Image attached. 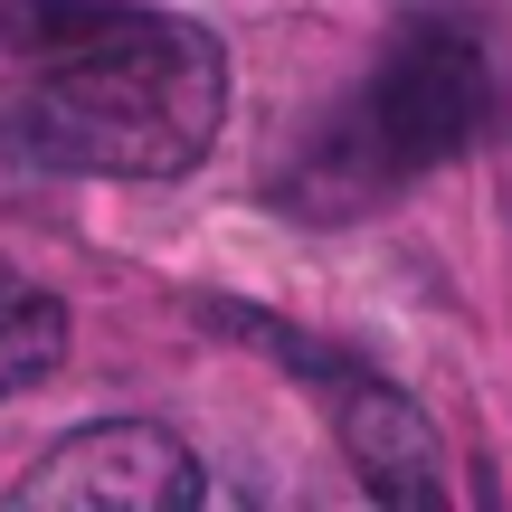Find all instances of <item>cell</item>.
<instances>
[{
  "label": "cell",
  "instance_id": "obj_1",
  "mask_svg": "<svg viewBox=\"0 0 512 512\" xmlns=\"http://www.w3.org/2000/svg\"><path fill=\"white\" fill-rule=\"evenodd\" d=\"M228 124V57L200 19L38 0L10 38L0 133L38 171L86 181H181Z\"/></svg>",
  "mask_w": 512,
  "mask_h": 512
},
{
  "label": "cell",
  "instance_id": "obj_2",
  "mask_svg": "<svg viewBox=\"0 0 512 512\" xmlns=\"http://www.w3.org/2000/svg\"><path fill=\"white\" fill-rule=\"evenodd\" d=\"M494 124V67H484L465 19H418L380 48L342 114L294 152L285 200L304 219H361V209L399 200L437 162H456L475 133Z\"/></svg>",
  "mask_w": 512,
  "mask_h": 512
},
{
  "label": "cell",
  "instance_id": "obj_3",
  "mask_svg": "<svg viewBox=\"0 0 512 512\" xmlns=\"http://www.w3.org/2000/svg\"><path fill=\"white\" fill-rule=\"evenodd\" d=\"M209 323H228V332H247L256 351H275V361H285L294 380H304L313 399L332 408V427H342L351 465H361V484H370L380 503H437V494H446V484H437V437H427V418L380 380V370H361V361H342V351L304 342V332L275 323V313H238V304H219Z\"/></svg>",
  "mask_w": 512,
  "mask_h": 512
},
{
  "label": "cell",
  "instance_id": "obj_4",
  "mask_svg": "<svg viewBox=\"0 0 512 512\" xmlns=\"http://www.w3.org/2000/svg\"><path fill=\"white\" fill-rule=\"evenodd\" d=\"M10 503H124V512H181L200 503V456L171 427L114 418V427H76L57 456H38L10 484Z\"/></svg>",
  "mask_w": 512,
  "mask_h": 512
},
{
  "label": "cell",
  "instance_id": "obj_5",
  "mask_svg": "<svg viewBox=\"0 0 512 512\" xmlns=\"http://www.w3.org/2000/svg\"><path fill=\"white\" fill-rule=\"evenodd\" d=\"M57 361H67V304L48 285H29L19 266H0V399L38 389Z\"/></svg>",
  "mask_w": 512,
  "mask_h": 512
}]
</instances>
